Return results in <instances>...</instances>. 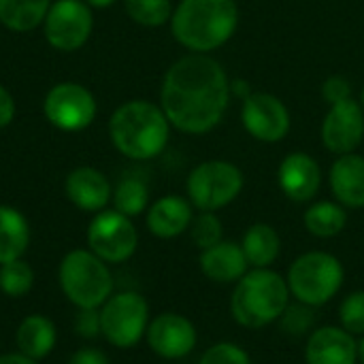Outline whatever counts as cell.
<instances>
[{"label": "cell", "mask_w": 364, "mask_h": 364, "mask_svg": "<svg viewBox=\"0 0 364 364\" xmlns=\"http://www.w3.org/2000/svg\"><path fill=\"white\" fill-rule=\"evenodd\" d=\"M277 183L284 196L292 203H311L322 186V171L307 151L288 154L277 168Z\"/></svg>", "instance_id": "cell-15"}, {"label": "cell", "mask_w": 364, "mask_h": 364, "mask_svg": "<svg viewBox=\"0 0 364 364\" xmlns=\"http://www.w3.org/2000/svg\"><path fill=\"white\" fill-rule=\"evenodd\" d=\"M241 124L260 143H279L288 136L292 119L282 98L269 92H254L243 98Z\"/></svg>", "instance_id": "cell-12"}, {"label": "cell", "mask_w": 364, "mask_h": 364, "mask_svg": "<svg viewBox=\"0 0 364 364\" xmlns=\"http://www.w3.org/2000/svg\"><path fill=\"white\" fill-rule=\"evenodd\" d=\"M241 250L252 269H271L282 254V237L271 224L256 222L243 232Z\"/></svg>", "instance_id": "cell-22"}, {"label": "cell", "mask_w": 364, "mask_h": 364, "mask_svg": "<svg viewBox=\"0 0 364 364\" xmlns=\"http://www.w3.org/2000/svg\"><path fill=\"white\" fill-rule=\"evenodd\" d=\"M290 288L286 277L273 269H252L235 286L230 296V314L243 328H264L277 322L290 305Z\"/></svg>", "instance_id": "cell-4"}, {"label": "cell", "mask_w": 364, "mask_h": 364, "mask_svg": "<svg viewBox=\"0 0 364 364\" xmlns=\"http://www.w3.org/2000/svg\"><path fill=\"white\" fill-rule=\"evenodd\" d=\"M282 322V328L292 335V337H301L305 333L311 331L314 322H316V316H314V307H307L303 303L299 305H288L284 316L279 318Z\"/></svg>", "instance_id": "cell-31"}, {"label": "cell", "mask_w": 364, "mask_h": 364, "mask_svg": "<svg viewBox=\"0 0 364 364\" xmlns=\"http://www.w3.org/2000/svg\"><path fill=\"white\" fill-rule=\"evenodd\" d=\"M364 139V109L358 100L350 98L328 107L322 122V143L335 154H354Z\"/></svg>", "instance_id": "cell-14"}, {"label": "cell", "mask_w": 364, "mask_h": 364, "mask_svg": "<svg viewBox=\"0 0 364 364\" xmlns=\"http://www.w3.org/2000/svg\"><path fill=\"white\" fill-rule=\"evenodd\" d=\"M331 192L346 209L364 207V158L360 154H343L331 166Z\"/></svg>", "instance_id": "cell-19"}, {"label": "cell", "mask_w": 364, "mask_h": 364, "mask_svg": "<svg viewBox=\"0 0 364 364\" xmlns=\"http://www.w3.org/2000/svg\"><path fill=\"white\" fill-rule=\"evenodd\" d=\"M32 286H34V271L23 258L0 264V290L6 296L11 299L26 296L32 290Z\"/></svg>", "instance_id": "cell-28"}, {"label": "cell", "mask_w": 364, "mask_h": 364, "mask_svg": "<svg viewBox=\"0 0 364 364\" xmlns=\"http://www.w3.org/2000/svg\"><path fill=\"white\" fill-rule=\"evenodd\" d=\"M111 200H113V209H117L128 218H136L145 213L149 207V188L141 177L128 175L113 188Z\"/></svg>", "instance_id": "cell-26"}, {"label": "cell", "mask_w": 364, "mask_h": 364, "mask_svg": "<svg viewBox=\"0 0 364 364\" xmlns=\"http://www.w3.org/2000/svg\"><path fill=\"white\" fill-rule=\"evenodd\" d=\"M322 98L328 102V107L343 102V100H350L352 98V83L341 75H333L322 83Z\"/></svg>", "instance_id": "cell-33"}, {"label": "cell", "mask_w": 364, "mask_h": 364, "mask_svg": "<svg viewBox=\"0 0 364 364\" xmlns=\"http://www.w3.org/2000/svg\"><path fill=\"white\" fill-rule=\"evenodd\" d=\"M194 220V207L179 194H166L154 200L145 211L147 230L158 239H175L190 230Z\"/></svg>", "instance_id": "cell-18"}, {"label": "cell", "mask_w": 364, "mask_h": 364, "mask_svg": "<svg viewBox=\"0 0 364 364\" xmlns=\"http://www.w3.org/2000/svg\"><path fill=\"white\" fill-rule=\"evenodd\" d=\"M109 139L128 160L145 162L158 158L171 139V122L160 105L134 98L122 102L109 117Z\"/></svg>", "instance_id": "cell-2"}, {"label": "cell", "mask_w": 364, "mask_h": 364, "mask_svg": "<svg viewBox=\"0 0 364 364\" xmlns=\"http://www.w3.org/2000/svg\"><path fill=\"white\" fill-rule=\"evenodd\" d=\"M173 9L171 0H124L126 15L143 28H160L168 23Z\"/></svg>", "instance_id": "cell-27"}, {"label": "cell", "mask_w": 364, "mask_h": 364, "mask_svg": "<svg viewBox=\"0 0 364 364\" xmlns=\"http://www.w3.org/2000/svg\"><path fill=\"white\" fill-rule=\"evenodd\" d=\"M346 279L341 260L328 252H305L288 269V288L296 303L307 307H324L331 303Z\"/></svg>", "instance_id": "cell-6"}, {"label": "cell", "mask_w": 364, "mask_h": 364, "mask_svg": "<svg viewBox=\"0 0 364 364\" xmlns=\"http://www.w3.org/2000/svg\"><path fill=\"white\" fill-rule=\"evenodd\" d=\"M307 364H356L358 343L341 326H320L307 337L305 346Z\"/></svg>", "instance_id": "cell-17"}, {"label": "cell", "mask_w": 364, "mask_h": 364, "mask_svg": "<svg viewBox=\"0 0 364 364\" xmlns=\"http://www.w3.org/2000/svg\"><path fill=\"white\" fill-rule=\"evenodd\" d=\"M68 364H109V358L98 348H81L70 356Z\"/></svg>", "instance_id": "cell-36"}, {"label": "cell", "mask_w": 364, "mask_h": 364, "mask_svg": "<svg viewBox=\"0 0 364 364\" xmlns=\"http://www.w3.org/2000/svg\"><path fill=\"white\" fill-rule=\"evenodd\" d=\"M173 38L192 53H211L226 45L239 26L235 0H179L171 15Z\"/></svg>", "instance_id": "cell-3"}, {"label": "cell", "mask_w": 364, "mask_h": 364, "mask_svg": "<svg viewBox=\"0 0 364 364\" xmlns=\"http://www.w3.org/2000/svg\"><path fill=\"white\" fill-rule=\"evenodd\" d=\"M149 305L139 292H117L100 307V333L119 350L134 348L147 333Z\"/></svg>", "instance_id": "cell-8"}, {"label": "cell", "mask_w": 364, "mask_h": 364, "mask_svg": "<svg viewBox=\"0 0 364 364\" xmlns=\"http://www.w3.org/2000/svg\"><path fill=\"white\" fill-rule=\"evenodd\" d=\"M55 341H58L55 324L41 314H32V316L23 318L15 333L17 350L32 360L47 358L53 352Z\"/></svg>", "instance_id": "cell-21"}, {"label": "cell", "mask_w": 364, "mask_h": 364, "mask_svg": "<svg viewBox=\"0 0 364 364\" xmlns=\"http://www.w3.org/2000/svg\"><path fill=\"white\" fill-rule=\"evenodd\" d=\"M0 364H36V360L28 358L21 352H15V354H2L0 356Z\"/></svg>", "instance_id": "cell-37"}, {"label": "cell", "mask_w": 364, "mask_h": 364, "mask_svg": "<svg viewBox=\"0 0 364 364\" xmlns=\"http://www.w3.org/2000/svg\"><path fill=\"white\" fill-rule=\"evenodd\" d=\"M64 194L79 211L98 213L107 209L113 196V186L105 173L94 166H77L64 179Z\"/></svg>", "instance_id": "cell-16"}, {"label": "cell", "mask_w": 364, "mask_h": 364, "mask_svg": "<svg viewBox=\"0 0 364 364\" xmlns=\"http://www.w3.org/2000/svg\"><path fill=\"white\" fill-rule=\"evenodd\" d=\"M198 264L203 275L215 284H237L250 271L241 243L235 241H220L218 245L203 250Z\"/></svg>", "instance_id": "cell-20"}, {"label": "cell", "mask_w": 364, "mask_h": 364, "mask_svg": "<svg viewBox=\"0 0 364 364\" xmlns=\"http://www.w3.org/2000/svg\"><path fill=\"white\" fill-rule=\"evenodd\" d=\"M356 343H358V363L364 364V335H360V339Z\"/></svg>", "instance_id": "cell-39"}, {"label": "cell", "mask_w": 364, "mask_h": 364, "mask_svg": "<svg viewBox=\"0 0 364 364\" xmlns=\"http://www.w3.org/2000/svg\"><path fill=\"white\" fill-rule=\"evenodd\" d=\"M92 9H109V6H113L117 0H85Z\"/></svg>", "instance_id": "cell-38"}, {"label": "cell", "mask_w": 364, "mask_h": 364, "mask_svg": "<svg viewBox=\"0 0 364 364\" xmlns=\"http://www.w3.org/2000/svg\"><path fill=\"white\" fill-rule=\"evenodd\" d=\"M358 102H360V107L364 109V87H363V92H360V100H358Z\"/></svg>", "instance_id": "cell-40"}, {"label": "cell", "mask_w": 364, "mask_h": 364, "mask_svg": "<svg viewBox=\"0 0 364 364\" xmlns=\"http://www.w3.org/2000/svg\"><path fill=\"white\" fill-rule=\"evenodd\" d=\"M43 115L55 130L81 132L94 124L98 102L85 85L77 81H60L45 94Z\"/></svg>", "instance_id": "cell-9"}, {"label": "cell", "mask_w": 364, "mask_h": 364, "mask_svg": "<svg viewBox=\"0 0 364 364\" xmlns=\"http://www.w3.org/2000/svg\"><path fill=\"white\" fill-rule=\"evenodd\" d=\"M339 322L350 335H364V290H356L343 299L339 307Z\"/></svg>", "instance_id": "cell-30"}, {"label": "cell", "mask_w": 364, "mask_h": 364, "mask_svg": "<svg viewBox=\"0 0 364 364\" xmlns=\"http://www.w3.org/2000/svg\"><path fill=\"white\" fill-rule=\"evenodd\" d=\"M58 282L77 309H100L113 294V275L92 250L68 252L60 262Z\"/></svg>", "instance_id": "cell-5"}, {"label": "cell", "mask_w": 364, "mask_h": 364, "mask_svg": "<svg viewBox=\"0 0 364 364\" xmlns=\"http://www.w3.org/2000/svg\"><path fill=\"white\" fill-rule=\"evenodd\" d=\"M53 0H0V23L17 34L43 26Z\"/></svg>", "instance_id": "cell-24"}, {"label": "cell", "mask_w": 364, "mask_h": 364, "mask_svg": "<svg viewBox=\"0 0 364 364\" xmlns=\"http://www.w3.org/2000/svg\"><path fill=\"white\" fill-rule=\"evenodd\" d=\"M30 224L26 215L9 205H0V264L23 258L30 245Z\"/></svg>", "instance_id": "cell-23"}, {"label": "cell", "mask_w": 364, "mask_h": 364, "mask_svg": "<svg viewBox=\"0 0 364 364\" xmlns=\"http://www.w3.org/2000/svg\"><path fill=\"white\" fill-rule=\"evenodd\" d=\"M43 34L55 51L81 49L94 32V13L85 0H53L43 21Z\"/></svg>", "instance_id": "cell-11"}, {"label": "cell", "mask_w": 364, "mask_h": 364, "mask_svg": "<svg viewBox=\"0 0 364 364\" xmlns=\"http://www.w3.org/2000/svg\"><path fill=\"white\" fill-rule=\"evenodd\" d=\"M75 333L83 339H96L100 333V309H79L75 316Z\"/></svg>", "instance_id": "cell-34"}, {"label": "cell", "mask_w": 364, "mask_h": 364, "mask_svg": "<svg viewBox=\"0 0 364 364\" xmlns=\"http://www.w3.org/2000/svg\"><path fill=\"white\" fill-rule=\"evenodd\" d=\"M87 247L107 264L130 260L139 247V232L132 218L117 209L98 211L87 226Z\"/></svg>", "instance_id": "cell-10"}, {"label": "cell", "mask_w": 364, "mask_h": 364, "mask_svg": "<svg viewBox=\"0 0 364 364\" xmlns=\"http://www.w3.org/2000/svg\"><path fill=\"white\" fill-rule=\"evenodd\" d=\"M190 239L200 252L218 245L220 241H224L222 220L213 211H200L198 215H194L190 224Z\"/></svg>", "instance_id": "cell-29"}, {"label": "cell", "mask_w": 364, "mask_h": 364, "mask_svg": "<svg viewBox=\"0 0 364 364\" xmlns=\"http://www.w3.org/2000/svg\"><path fill=\"white\" fill-rule=\"evenodd\" d=\"M230 81L209 53H188L173 62L160 85V107L171 126L183 134H207L226 115Z\"/></svg>", "instance_id": "cell-1"}, {"label": "cell", "mask_w": 364, "mask_h": 364, "mask_svg": "<svg viewBox=\"0 0 364 364\" xmlns=\"http://www.w3.org/2000/svg\"><path fill=\"white\" fill-rule=\"evenodd\" d=\"M145 339L151 352L164 360L186 358L198 343L196 326L186 316L173 311L160 314L154 320H149Z\"/></svg>", "instance_id": "cell-13"}, {"label": "cell", "mask_w": 364, "mask_h": 364, "mask_svg": "<svg viewBox=\"0 0 364 364\" xmlns=\"http://www.w3.org/2000/svg\"><path fill=\"white\" fill-rule=\"evenodd\" d=\"M198 364H252V358L241 346L230 341H220L200 356Z\"/></svg>", "instance_id": "cell-32"}, {"label": "cell", "mask_w": 364, "mask_h": 364, "mask_svg": "<svg viewBox=\"0 0 364 364\" xmlns=\"http://www.w3.org/2000/svg\"><path fill=\"white\" fill-rule=\"evenodd\" d=\"M303 224H305L309 235H314L318 239H333L346 230L348 211L337 200L335 203L333 200H320V203H314L305 211Z\"/></svg>", "instance_id": "cell-25"}, {"label": "cell", "mask_w": 364, "mask_h": 364, "mask_svg": "<svg viewBox=\"0 0 364 364\" xmlns=\"http://www.w3.org/2000/svg\"><path fill=\"white\" fill-rule=\"evenodd\" d=\"M245 186L241 168L228 160H207L196 164L186 181L188 200L198 211H220L237 200Z\"/></svg>", "instance_id": "cell-7"}, {"label": "cell", "mask_w": 364, "mask_h": 364, "mask_svg": "<svg viewBox=\"0 0 364 364\" xmlns=\"http://www.w3.org/2000/svg\"><path fill=\"white\" fill-rule=\"evenodd\" d=\"M17 115V105H15V98L13 94L0 83V130L11 126L13 119Z\"/></svg>", "instance_id": "cell-35"}]
</instances>
